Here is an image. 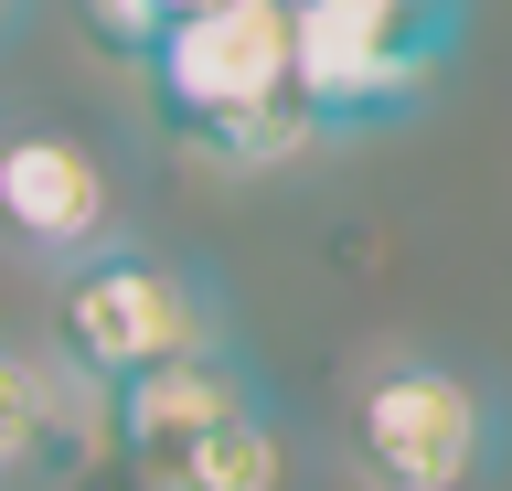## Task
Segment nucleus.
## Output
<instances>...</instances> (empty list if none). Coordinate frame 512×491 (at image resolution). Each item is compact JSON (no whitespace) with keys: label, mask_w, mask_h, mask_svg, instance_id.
Returning a JSON list of instances; mask_svg holds the SVG:
<instances>
[{"label":"nucleus","mask_w":512,"mask_h":491,"mask_svg":"<svg viewBox=\"0 0 512 491\" xmlns=\"http://www.w3.org/2000/svg\"><path fill=\"white\" fill-rule=\"evenodd\" d=\"M86 427H107V395L75 363L32 353V342H0V491L86 470Z\"/></svg>","instance_id":"nucleus-7"},{"label":"nucleus","mask_w":512,"mask_h":491,"mask_svg":"<svg viewBox=\"0 0 512 491\" xmlns=\"http://www.w3.org/2000/svg\"><path fill=\"white\" fill-rule=\"evenodd\" d=\"M342 449L363 491H470L502 459V406L480 374H459L438 353H374L352 374Z\"/></svg>","instance_id":"nucleus-3"},{"label":"nucleus","mask_w":512,"mask_h":491,"mask_svg":"<svg viewBox=\"0 0 512 491\" xmlns=\"http://www.w3.org/2000/svg\"><path fill=\"white\" fill-rule=\"evenodd\" d=\"M182 11H203V0H86V22L107 54H128V65H150V43L182 22Z\"/></svg>","instance_id":"nucleus-8"},{"label":"nucleus","mask_w":512,"mask_h":491,"mask_svg":"<svg viewBox=\"0 0 512 491\" xmlns=\"http://www.w3.org/2000/svg\"><path fill=\"white\" fill-rule=\"evenodd\" d=\"M11 22H22V0H0V43H11Z\"/></svg>","instance_id":"nucleus-9"},{"label":"nucleus","mask_w":512,"mask_h":491,"mask_svg":"<svg viewBox=\"0 0 512 491\" xmlns=\"http://www.w3.org/2000/svg\"><path fill=\"white\" fill-rule=\"evenodd\" d=\"M54 353L86 374L96 395L150 374L182 353H224V310L192 267L150 257V246H107V257L64 267V310H54Z\"/></svg>","instance_id":"nucleus-5"},{"label":"nucleus","mask_w":512,"mask_h":491,"mask_svg":"<svg viewBox=\"0 0 512 491\" xmlns=\"http://www.w3.org/2000/svg\"><path fill=\"white\" fill-rule=\"evenodd\" d=\"M470 0H288L299 33V107L320 129H384L406 118L459 54Z\"/></svg>","instance_id":"nucleus-4"},{"label":"nucleus","mask_w":512,"mask_h":491,"mask_svg":"<svg viewBox=\"0 0 512 491\" xmlns=\"http://www.w3.org/2000/svg\"><path fill=\"white\" fill-rule=\"evenodd\" d=\"M107 449L139 470V491H278L288 438L267 417L256 374L224 353H182L107 385Z\"/></svg>","instance_id":"nucleus-2"},{"label":"nucleus","mask_w":512,"mask_h":491,"mask_svg":"<svg viewBox=\"0 0 512 491\" xmlns=\"http://www.w3.org/2000/svg\"><path fill=\"white\" fill-rule=\"evenodd\" d=\"M150 97L160 129L214 171H278L299 150H320V118L299 107V33L288 0H203L150 43Z\"/></svg>","instance_id":"nucleus-1"},{"label":"nucleus","mask_w":512,"mask_h":491,"mask_svg":"<svg viewBox=\"0 0 512 491\" xmlns=\"http://www.w3.org/2000/svg\"><path fill=\"white\" fill-rule=\"evenodd\" d=\"M0 235L43 267H86L118 246V171L64 129H0Z\"/></svg>","instance_id":"nucleus-6"}]
</instances>
